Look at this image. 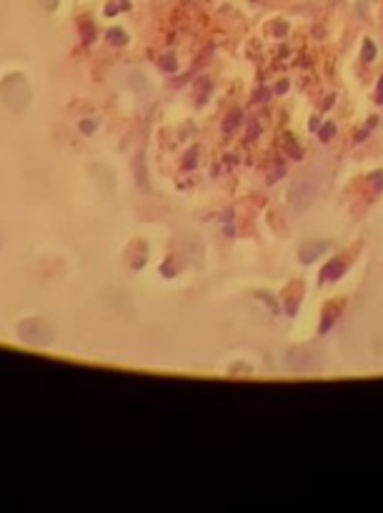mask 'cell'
<instances>
[{
  "label": "cell",
  "mask_w": 383,
  "mask_h": 513,
  "mask_svg": "<svg viewBox=\"0 0 383 513\" xmlns=\"http://www.w3.org/2000/svg\"><path fill=\"white\" fill-rule=\"evenodd\" d=\"M313 198H316V183L313 180H298L296 186H293V190H290V206L296 210H306L311 203H313Z\"/></svg>",
  "instance_id": "1"
},
{
  "label": "cell",
  "mask_w": 383,
  "mask_h": 513,
  "mask_svg": "<svg viewBox=\"0 0 383 513\" xmlns=\"http://www.w3.org/2000/svg\"><path fill=\"white\" fill-rule=\"evenodd\" d=\"M378 90H381V98H383V80H381V88H378Z\"/></svg>",
  "instance_id": "5"
},
{
  "label": "cell",
  "mask_w": 383,
  "mask_h": 513,
  "mask_svg": "<svg viewBox=\"0 0 383 513\" xmlns=\"http://www.w3.org/2000/svg\"><path fill=\"white\" fill-rule=\"evenodd\" d=\"M45 5H56V0H45Z\"/></svg>",
  "instance_id": "4"
},
{
  "label": "cell",
  "mask_w": 383,
  "mask_h": 513,
  "mask_svg": "<svg viewBox=\"0 0 383 513\" xmlns=\"http://www.w3.org/2000/svg\"><path fill=\"white\" fill-rule=\"evenodd\" d=\"M338 270H341V266H328L326 268V278H338Z\"/></svg>",
  "instance_id": "2"
},
{
  "label": "cell",
  "mask_w": 383,
  "mask_h": 513,
  "mask_svg": "<svg viewBox=\"0 0 383 513\" xmlns=\"http://www.w3.org/2000/svg\"><path fill=\"white\" fill-rule=\"evenodd\" d=\"M238 120H241V113H235V115H230V118H228V123H226V131H228L230 125H235V123H238Z\"/></svg>",
  "instance_id": "3"
}]
</instances>
